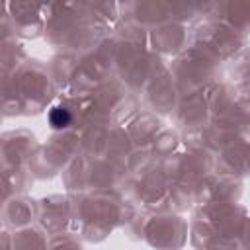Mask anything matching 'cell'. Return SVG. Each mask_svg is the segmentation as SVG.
I'll use <instances>...</instances> for the list:
<instances>
[{
	"label": "cell",
	"mask_w": 250,
	"mask_h": 250,
	"mask_svg": "<svg viewBox=\"0 0 250 250\" xmlns=\"http://www.w3.org/2000/svg\"><path fill=\"white\" fill-rule=\"evenodd\" d=\"M70 121H72V115L66 107L59 105V107H53L49 113V123L53 125V129H64L70 125Z\"/></svg>",
	"instance_id": "cell-1"
}]
</instances>
